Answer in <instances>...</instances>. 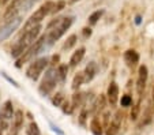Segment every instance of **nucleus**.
I'll use <instances>...</instances> for the list:
<instances>
[{"label": "nucleus", "instance_id": "f257e3e1", "mask_svg": "<svg viewBox=\"0 0 154 135\" xmlns=\"http://www.w3.org/2000/svg\"><path fill=\"white\" fill-rule=\"evenodd\" d=\"M41 33V25L35 26L34 29L29 30V32H23L22 35L19 37L17 42L12 45V49H11V56L14 59H19L20 56L23 55L33 44L38 40V35Z\"/></svg>", "mask_w": 154, "mask_h": 135}, {"label": "nucleus", "instance_id": "f03ea898", "mask_svg": "<svg viewBox=\"0 0 154 135\" xmlns=\"http://www.w3.org/2000/svg\"><path fill=\"white\" fill-rule=\"evenodd\" d=\"M74 22L72 17H64V18H56L53 22L48 25V45H52L55 41L60 40L63 34L71 27Z\"/></svg>", "mask_w": 154, "mask_h": 135}, {"label": "nucleus", "instance_id": "7ed1b4c3", "mask_svg": "<svg viewBox=\"0 0 154 135\" xmlns=\"http://www.w3.org/2000/svg\"><path fill=\"white\" fill-rule=\"evenodd\" d=\"M48 44V35L44 34L41 35V37H38V40L34 42V44L32 45V47L29 48V49L26 51V52L23 53V55L20 56L19 59H17V63H15V67L17 68H20L22 66L25 64V63H29V62H33V59H34L37 55H40L41 52H42L44 47H47Z\"/></svg>", "mask_w": 154, "mask_h": 135}, {"label": "nucleus", "instance_id": "20e7f679", "mask_svg": "<svg viewBox=\"0 0 154 135\" xmlns=\"http://www.w3.org/2000/svg\"><path fill=\"white\" fill-rule=\"evenodd\" d=\"M53 4H55V2H45L37 11H34V14H32V17H30L26 21V23H25L23 32H29V30L34 29L35 26H38V25L41 23V21L45 19V17L52 12Z\"/></svg>", "mask_w": 154, "mask_h": 135}, {"label": "nucleus", "instance_id": "39448f33", "mask_svg": "<svg viewBox=\"0 0 154 135\" xmlns=\"http://www.w3.org/2000/svg\"><path fill=\"white\" fill-rule=\"evenodd\" d=\"M57 81H59V76H57V68L55 67H51L45 71L44 74V78L41 81L40 86H38V93L45 97L48 94H51L53 91V89L56 87L57 85Z\"/></svg>", "mask_w": 154, "mask_h": 135}, {"label": "nucleus", "instance_id": "423d86ee", "mask_svg": "<svg viewBox=\"0 0 154 135\" xmlns=\"http://www.w3.org/2000/svg\"><path fill=\"white\" fill-rule=\"evenodd\" d=\"M48 64H49V57H47V56L45 57H40L37 60H33L26 70V76L35 82V81H38L41 74L44 72V70L48 67Z\"/></svg>", "mask_w": 154, "mask_h": 135}, {"label": "nucleus", "instance_id": "0eeeda50", "mask_svg": "<svg viewBox=\"0 0 154 135\" xmlns=\"http://www.w3.org/2000/svg\"><path fill=\"white\" fill-rule=\"evenodd\" d=\"M20 23H22V17H20V15L15 17L14 19H11V21L7 22V23H4V26L0 29V42L7 40V38L20 26Z\"/></svg>", "mask_w": 154, "mask_h": 135}, {"label": "nucleus", "instance_id": "6e6552de", "mask_svg": "<svg viewBox=\"0 0 154 135\" xmlns=\"http://www.w3.org/2000/svg\"><path fill=\"white\" fill-rule=\"evenodd\" d=\"M147 76H149L147 67L145 64L139 66V68H138V79H137V93L139 97L145 91L146 83H147Z\"/></svg>", "mask_w": 154, "mask_h": 135}, {"label": "nucleus", "instance_id": "1a4fd4ad", "mask_svg": "<svg viewBox=\"0 0 154 135\" xmlns=\"http://www.w3.org/2000/svg\"><path fill=\"white\" fill-rule=\"evenodd\" d=\"M123 118H124V113H123L122 111H117L116 113H115L113 119L111 120V124L108 126L105 135H117V134H119L120 128H122Z\"/></svg>", "mask_w": 154, "mask_h": 135}, {"label": "nucleus", "instance_id": "9d476101", "mask_svg": "<svg viewBox=\"0 0 154 135\" xmlns=\"http://www.w3.org/2000/svg\"><path fill=\"white\" fill-rule=\"evenodd\" d=\"M106 98L108 103L111 106H116L117 100H119V86H117L116 82H111L109 86H108L106 90Z\"/></svg>", "mask_w": 154, "mask_h": 135}, {"label": "nucleus", "instance_id": "9b49d317", "mask_svg": "<svg viewBox=\"0 0 154 135\" xmlns=\"http://www.w3.org/2000/svg\"><path fill=\"white\" fill-rule=\"evenodd\" d=\"M123 59H124L125 64H127L128 67L134 68L135 66L139 63V53H138L135 49H128V51H125L124 52Z\"/></svg>", "mask_w": 154, "mask_h": 135}, {"label": "nucleus", "instance_id": "f8f14e48", "mask_svg": "<svg viewBox=\"0 0 154 135\" xmlns=\"http://www.w3.org/2000/svg\"><path fill=\"white\" fill-rule=\"evenodd\" d=\"M14 108H12V103L10 100H7L6 103H4L3 108H2V112H0V120H11V119H14Z\"/></svg>", "mask_w": 154, "mask_h": 135}, {"label": "nucleus", "instance_id": "ddd939ff", "mask_svg": "<svg viewBox=\"0 0 154 135\" xmlns=\"http://www.w3.org/2000/svg\"><path fill=\"white\" fill-rule=\"evenodd\" d=\"M97 71H98V67H97V63L96 62H90L89 64L86 66L85 68L83 74H85V82H91L94 79V76L97 75Z\"/></svg>", "mask_w": 154, "mask_h": 135}, {"label": "nucleus", "instance_id": "4468645a", "mask_svg": "<svg viewBox=\"0 0 154 135\" xmlns=\"http://www.w3.org/2000/svg\"><path fill=\"white\" fill-rule=\"evenodd\" d=\"M90 131L93 132V135H102L104 134V124L101 123L97 116H94L90 120Z\"/></svg>", "mask_w": 154, "mask_h": 135}, {"label": "nucleus", "instance_id": "2eb2a0df", "mask_svg": "<svg viewBox=\"0 0 154 135\" xmlns=\"http://www.w3.org/2000/svg\"><path fill=\"white\" fill-rule=\"evenodd\" d=\"M85 53H86V49H85L83 47L79 48L78 51H75V52L72 53V56H71V59H70V66L71 67H76V66L83 60Z\"/></svg>", "mask_w": 154, "mask_h": 135}, {"label": "nucleus", "instance_id": "dca6fc26", "mask_svg": "<svg viewBox=\"0 0 154 135\" xmlns=\"http://www.w3.org/2000/svg\"><path fill=\"white\" fill-rule=\"evenodd\" d=\"M23 120H25L23 112L20 111V109L15 111L14 119H12V127H11V128H14V130H17V131H19V130L22 128V126H23Z\"/></svg>", "mask_w": 154, "mask_h": 135}, {"label": "nucleus", "instance_id": "f3484780", "mask_svg": "<svg viewBox=\"0 0 154 135\" xmlns=\"http://www.w3.org/2000/svg\"><path fill=\"white\" fill-rule=\"evenodd\" d=\"M105 101H106V98H105V96H102V94H100V97L96 98V101H94V104H93V113H94V116H97V115H98L100 112L104 109Z\"/></svg>", "mask_w": 154, "mask_h": 135}, {"label": "nucleus", "instance_id": "a211bd4d", "mask_svg": "<svg viewBox=\"0 0 154 135\" xmlns=\"http://www.w3.org/2000/svg\"><path fill=\"white\" fill-rule=\"evenodd\" d=\"M83 82H85V74L83 72L75 74V76H74V79H72V83H71L72 90H78V89L83 85Z\"/></svg>", "mask_w": 154, "mask_h": 135}, {"label": "nucleus", "instance_id": "6ab92c4d", "mask_svg": "<svg viewBox=\"0 0 154 135\" xmlns=\"http://www.w3.org/2000/svg\"><path fill=\"white\" fill-rule=\"evenodd\" d=\"M83 97L85 94L83 93H75L72 96V100H71V105H72V108H78V106H81L82 104H83Z\"/></svg>", "mask_w": 154, "mask_h": 135}, {"label": "nucleus", "instance_id": "aec40b11", "mask_svg": "<svg viewBox=\"0 0 154 135\" xmlns=\"http://www.w3.org/2000/svg\"><path fill=\"white\" fill-rule=\"evenodd\" d=\"M67 72H68V67L66 64H60L57 67V76L60 82H64L67 78Z\"/></svg>", "mask_w": 154, "mask_h": 135}, {"label": "nucleus", "instance_id": "412c9836", "mask_svg": "<svg viewBox=\"0 0 154 135\" xmlns=\"http://www.w3.org/2000/svg\"><path fill=\"white\" fill-rule=\"evenodd\" d=\"M26 135H41V131H40V128H38V124L35 123V121H32V123L27 126Z\"/></svg>", "mask_w": 154, "mask_h": 135}, {"label": "nucleus", "instance_id": "4be33fe9", "mask_svg": "<svg viewBox=\"0 0 154 135\" xmlns=\"http://www.w3.org/2000/svg\"><path fill=\"white\" fill-rule=\"evenodd\" d=\"M102 15H104V10H97V11H94L93 14L89 17V25H91V26H93V25H96Z\"/></svg>", "mask_w": 154, "mask_h": 135}, {"label": "nucleus", "instance_id": "5701e85b", "mask_svg": "<svg viewBox=\"0 0 154 135\" xmlns=\"http://www.w3.org/2000/svg\"><path fill=\"white\" fill-rule=\"evenodd\" d=\"M139 112H140V101H138L135 105H132V109H131V113H130L131 120L132 121L137 120L138 116H139Z\"/></svg>", "mask_w": 154, "mask_h": 135}, {"label": "nucleus", "instance_id": "b1692460", "mask_svg": "<svg viewBox=\"0 0 154 135\" xmlns=\"http://www.w3.org/2000/svg\"><path fill=\"white\" fill-rule=\"evenodd\" d=\"M64 101H66V98H64L63 93H56L55 97L52 98V104H53L55 106H61Z\"/></svg>", "mask_w": 154, "mask_h": 135}, {"label": "nucleus", "instance_id": "393cba45", "mask_svg": "<svg viewBox=\"0 0 154 135\" xmlns=\"http://www.w3.org/2000/svg\"><path fill=\"white\" fill-rule=\"evenodd\" d=\"M76 40H78V37H76V34H71L70 37L67 38V41H66V44H64V49H71V48L74 47V45L76 44Z\"/></svg>", "mask_w": 154, "mask_h": 135}, {"label": "nucleus", "instance_id": "a878e982", "mask_svg": "<svg viewBox=\"0 0 154 135\" xmlns=\"http://www.w3.org/2000/svg\"><path fill=\"white\" fill-rule=\"evenodd\" d=\"M64 7H66V2H64V0H57V2H55V4H53V8H52L51 14H57Z\"/></svg>", "mask_w": 154, "mask_h": 135}, {"label": "nucleus", "instance_id": "bb28decb", "mask_svg": "<svg viewBox=\"0 0 154 135\" xmlns=\"http://www.w3.org/2000/svg\"><path fill=\"white\" fill-rule=\"evenodd\" d=\"M120 104H122V106H124V108L131 106V104H132V97H131L130 94H124V96H122Z\"/></svg>", "mask_w": 154, "mask_h": 135}, {"label": "nucleus", "instance_id": "cd10ccee", "mask_svg": "<svg viewBox=\"0 0 154 135\" xmlns=\"http://www.w3.org/2000/svg\"><path fill=\"white\" fill-rule=\"evenodd\" d=\"M60 108H61V111H63V113H68V115L72 113V111H74V108H72V105H71V103H70V101H67V100L64 101L63 105H61Z\"/></svg>", "mask_w": 154, "mask_h": 135}, {"label": "nucleus", "instance_id": "c85d7f7f", "mask_svg": "<svg viewBox=\"0 0 154 135\" xmlns=\"http://www.w3.org/2000/svg\"><path fill=\"white\" fill-rule=\"evenodd\" d=\"M86 119H87V109L83 108L81 111V115H79V124L81 126H86Z\"/></svg>", "mask_w": 154, "mask_h": 135}, {"label": "nucleus", "instance_id": "c756f323", "mask_svg": "<svg viewBox=\"0 0 154 135\" xmlns=\"http://www.w3.org/2000/svg\"><path fill=\"white\" fill-rule=\"evenodd\" d=\"M109 118H111V112L106 111L104 113V116H102V120H104V127H105V128H108V126L111 124V121H109Z\"/></svg>", "mask_w": 154, "mask_h": 135}, {"label": "nucleus", "instance_id": "7c9ffc66", "mask_svg": "<svg viewBox=\"0 0 154 135\" xmlns=\"http://www.w3.org/2000/svg\"><path fill=\"white\" fill-rule=\"evenodd\" d=\"M82 34H83L85 40H87V38L91 35V29L90 27H85V29H82Z\"/></svg>", "mask_w": 154, "mask_h": 135}, {"label": "nucleus", "instance_id": "2f4dec72", "mask_svg": "<svg viewBox=\"0 0 154 135\" xmlns=\"http://www.w3.org/2000/svg\"><path fill=\"white\" fill-rule=\"evenodd\" d=\"M2 75H3V76H4V78H6V79H7V81H8V82H10V83H12V85H14V86H15V87H19V85H18V83H17V82H15V81H14V79H12V78H10V76H7V75H6V74H4V72H2Z\"/></svg>", "mask_w": 154, "mask_h": 135}, {"label": "nucleus", "instance_id": "473e14b6", "mask_svg": "<svg viewBox=\"0 0 154 135\" xmlns=\"http://www.w3.org/2000/svg\"><path fill=\"white\" fill-rule=\"evenodd\" d=\"M49 126L52 127V130H53V131H55V132H57L59 135H63V131H61V130H59L57 127H56V126H55V124H53V123H49Z\"/></svg>", "mask_w": 154, "mask_h": 135}, {"label": "nucleus", "instance_id": "72a5a7b5", "mask_svg": "<svg viewBox=\"0 0 154 135\" xmlns=\"http://www.w3.org/2000/svg\"><path fill=\"white\" fill-rule=\"evenodd\" d=\"M18 132H19V131H17V130L11 128V130H10V132H8V135H18Z\"/></svg>", "mask_w": 154, "mask_h": 135}, {"label": "nucleus", "instance_id": "f704fd0d", "mask_svg": "<svg viewBox=\"0 0 154 135\" xmlns=\"http://www.w3.org/2000/svg\"><path fill=\"white\" fill-rule=\"evenodd\" d=\"M135 23H137V25L140 23V17H137V18H135Z\"/></svg>", "mask_w": 154, "mask_h": 135}, {"label": "nucleus", "instance_id": "c9c22d12", "mask_svg": "<svg viewBox=\"0 0 154 135\" xmlns=\"http://www.w3.org/2000/svg\"><path fill=\"white\" fill-rule=\"evenodd\" d=\"M11 0H2V4H7V3H10Z\"/></svg>", "mask_w": 154, "mask_h": 135}, {"label": "nucleus", "instance_id": "e433bc0d", "mask_svg": "<svg viewBox=\"0 0 154 135\" xmlns=\"http://www.w3.org/2000/svg\"><path fill=\"white\" fill-rule=\"evenodd\" d=\"M151 96H153L151 98H153V109H154V87H153V93H151Z\"/></svg>", "mask_w": 154, "mask_h": 135}, {"label": "nucleus", "instance_id": "4c0bfd02", "mask_svg": "<svg viewBox=\"0 0 154 135\" xmlns=\"http://www.w3.org/2000/svg\"><path fill=\"white\" fill-rule=\"evenodd\" d=\"M76 2H79V0H70V3H71V4H74V3H76Z\"/></svg>", "mask_w": 154, "mask_h": 135}, {"label": "nucleus", "instance_id": "58836bf2", "mask_svg": "<svg viewBox=\"0 0 154 135\" xmlns=\"http://www.w3.org/2000/svg\"><path fill=\"white\" fill-rule=\"evenodd\" d=\"M0 135H3V132H2V130H0Z\"/></svg>", "mask_w": 154, "mask_h": 135}, {"label": "nucleus", "instance_id": "ea45409f", "mask_svg": "<svg viewBox=\"0 0 154 135\" xmlns=\"http://www.w3.org/2000/svg\"><path fill=\"white\" fill-rule=\"evenodd\" d=\"M0 4H2V0H0Z\"/></svg>", "mask_w": 154, "mask_h": 135}]
</instances>
